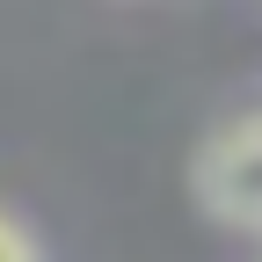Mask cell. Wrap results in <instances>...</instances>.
<instances>
[{"label": "cell", "instance_id": "1", "mask_svg": "<svg viewBox=\"0 0 262 262\" xmlns=\"http://www.w3.org/2000/svg\"><path fill=\"white\" fill-rule=\"evenodd\" d=\"M189 189L219 226H241V233H262V110L219 124L189 160Z\"/></svg>", "mask_w": 262, "mask_h": 262}, {"label": "cell", "instance_id": "2", "mask_svg": "<svg viewBox=\"0 0 262 262\" xmlns=\"http://www.w3.org/2000/svg\"><path fill=\"white\" fill-rule=\"evenodd\" d=\"M0 262H44V241L29 233L15 211H0Z\"/></svg>", "mask_w": 262, "mask_h": 262}]
</instances>
